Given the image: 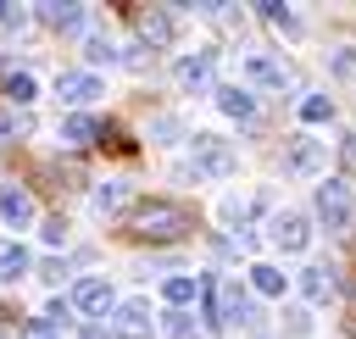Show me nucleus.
<instances>
[{"mask_svg":"<svg viewBox=\"0 0 356 339\" xmlns=\"http://www.w3.org/2000/svg\"><path fill=\"white\" fill-rule=\"evenodd\" d=\"M200 300H206V322L222 328V322H250V295L239 289V278L228 272H206L200 278Z\"/></svg>","mask_w":356,"mask_h":339,"instance_id":"nucleus-1","label":"nucleus"},{"mask_svg":"<svg viewBox=\"0 0 356 339\" xmlns=\"http://www.w3.org/2000/svg\"><path fill=\"white\" fill-rule=\"evenodd\" d=\"M195 222H189V211L178 206V200H145V206H134V217H128V233L134 239H178V233H189Z\"/></svg>","mask_w":356,"mask_h":339,"instance_id":"nucleus-2","label":"nucleus"},{"mask_svg":"<svg viewBox=\"0 0 356 339\" xmlns=\"http://www.w3.org/2000/svg\"><path fill=\"white\" fill-rule=\"evenodd\" d=\"M189 156H195V178L222 183V178L239 172V150H234L222 133H195V139H189Z\"/></svg>","mask_w":356,"mask_h":339,"instance_id":"nucleus-3","label":"nucleus"},{"mask_svg":"<svg viewBox=\"0 0 356 339\" xmlns=\"http://www.w3.org/2000/svg\"><path fill=\"white\" fill-rule=\"evenodd\" d=\"M317 217L328 233H350L356 228V189L350 178H323L317 183Z\"/></svg>","mask_w":356,"mask_h":339,"instance_id":"nucleus-4","label":"nucleus"},{"mask_svg":"<svg viewBox=\"0 0 356 339\" xmlns=\"http://www.w3.org/2000/svg\"><path fill=\"white\" fill-rule=\"evenodd\" d=\"M323 167H328V144L323 139H312V133H289L284 139V172L289 178H323Z\"/></svg>","mask_w":356,"mask_h":339,"instance_id":"nucleus-5","label":"nucleus"},{"mask_svg":"<svg viewBox=\"0 0 356 339\" xmlns=\"http://www.w3.org/2000/svg\"><path fill=\"white\" fill-rule=\"evenodd\" d=\"M267 239H273L284 256H300V250L312 245V222H306V211H278V217L267 222Z\"/></svg>","mask_w":356,"mask_h":339,"instance_id":"nucleus-6","label":"nucleus"},{"mask_svg":"<svg viewBox=\"0 0 356 339\" xmlns=\"http://www.w3.org/2000/svg\"><path fill=\"white\" fill-rule=\"evenodd\" d=\"M239 72H245V83H256V89H284V83H289V67H284L273 50H245Z\"/></svg>","mask_w":356,"mask_h":339,"instance_id":"nucleus-7","label":"nucleus"},{"mask_svg":"<svg viewBox=\"0 0 356 339\" xmlns=\"http://www.w3.org/2000/svg\"><path fill=\"white\" fill-rule=\"evenodd\" d=\"M211 67H217V56H211V50H195V56H178L172 78H178V89L206 94V89H211Z\"/></svg>","mask_w":356,"mask_h":339,"instance_id":"nucleus-8","label":"nucleus"},{"mask_svg":"<svg viewBox=\"0 0 356 339\" xmlns=\"http://www.w3.org/2000/svg\"><path fill=\"white\" fill-rule=\"evenodd\" d=\"M156 322H150V306L145 300H122L117 317H111V339H150Z\"/></svg>","mask_w":356,"mask_h":339,"instance_id":"nucleus-9","label":"nucleus"},{"mask_svg":"<svg viewBox=\"0 0 356 339\" xmlns=\"http://www.w3.org/2000/svg\"><path fill=\"white\" fill-rule=\"evenodd\" d=\"M139 39H145V44H156V50H167V44L178 39V17H172V11H161V6L139 11Z\"/></svg>","mask_w":356,"mask_h":339,"instance_id":"nucleus-10","label":"nucleus"},{"mask_svg":"<svg viewBox=\"0 0 356 339\" xmlns=\"http://www.w3.org/2000/svg\"><path fill=\"white\" fill-rule=\"evenodd\" d=\"M300 295H306L312 306L334 300V295H339V272H334V267H300Z\"/></svg>","mask_w":356,"mask_h":339,"instance_id":"nucleus-11","label":"nucleus"},{"mask_svg":"<svg viewBox=\"0 0 356 339\" xmlns=\"http://www.w3.org/2000/svg\"><path fill=\"white\" fill-rule=\"evenodd\" d=\"M72 306L89 311V317L111 311V283H106V278H78V283H72Z\"/></svg>","mask_w":356,"mask_h":339,"instance_id":"nucleus-12","label":"nucleus"},{"mask_svg":"<svg viewBox=\"0 0 356 339\" xmlns=\"http://www.w3.org/2000/svg\"><path fill=\"white\" fill-rule=\"evenodd\" d=\"M56 94H61L67 106H89V100L100 94V78H95V72H61V78H56Z\"/></svg>","mask_w":356,"mask_h":339,"instance_id":"nucleus-13","label":"nucleus"},{"mask_svg":"<svg viewBox=\"0 0 356 339\" xmlns=\"http://www.w3.org/2000/svg\"><path fill=\"white\" fill-rule=\"evenodd\" d=\"M217 106H222V117H234V122H256V94H250L245 83H222V89H217Z\"/></svg>","mask_w":356,"mask_h":339,"instance_id":"nucleus-14","label":"nucleus"},{"mask_svg":"<svg viewBox=\"0 0 356 339\" xmlns=\"http://www.w3.org/2000/svg\"><path fill=\"white\" fill-rule=\"evenodd\" d=\"M0 217H6L11 228H28V222H33V195L17 189V183H6V189H0Z\"/></svg>","mask_w":356,"mask_h":339,"instance_id":"nucleus-15","label":"nucleus"},{"mask_svg":"<svg viewBox=\"0 0 356 339\" xmlns=\"http://www.w3.org/2000/svg\"><path fill=\"white\" fill-rule=\"evenodd\" d=\"M39 22L67 33V28H78V22H83V6H72V0H44V6H39Z\"/></svg>","mask_w":356,"mask_h":339,"instance_id":"nucleus-16","label":"nucleus"},{"mask_svg":"<svg viewBox=\"0 0 356 339\" xmlns=\"http://www.w3.org/2000/svg\"><path fill=\"white\" fill-rule=\"evenodd\" d=\"M95 139H100V122H95V117L72 111V117L61 122V144H95Z\"/></svg>","mask_w":356,"mask_h":339,"instance_id":"nucleus-17","label":"nucleus"},{"mask_svg":"<svg viewBox=\"0 0 356 339\" xmlns=\"http://www.w3.org/2000/svg\"><path fill=\"white\" fill-rule=\"evenodd\" d=\"M284 283H289V278H284V272H278L273 261H256V267H250V289H256V295L278 300V295H284Z\"/></svg>","mask_w":356,"mask_h":339,"instance_id":"nucleus-18","label":"nucleus"},{"mask_svg":"<svg viewBox=\"0 0 356 339\" xmlns=\"http://www.w3.org/2000/svg\"><path fill=\"white\" fill-rule=\"evenodd\" d=\"M161 295H167V306H172V311H184V306L200 295V278H189V272H172V278L161 283Z\"/></svg>","mask_w":356,"mask_h":339,"instance_id":"nucleus-19","label":"nucleus"},{"mask_svg":"<svg viewBox=\"0 0 356 339\" xmlns=\"http://www.w3.org/2000/svg\"><path fill=\"white\" fill-rule=\"evenodd\" d=\"M22 272H28V250H22L17 239H11V245H0V283H17Z\"/></svg>","mask_w":356,"mask_h":339,"instance_id":"nucleus-20","label":"nucleus"},{"mask_svg":"<svg viewBox=\"0 0 356 339\" xmlns=\"http://www.w3.org/2000/svg\"><path fill=\"white\" fill-rule=\"evenodd\" d=\"M122 206H128V183H117V178L95 183V211H122Z\"/></svg>","mask_w":356,"mask_h":339,"instance_id":"nucleus-21","label":"nucleus"},{"mask_svg":"<svg viewBox=\"0 0 356 339\" xmlns=\"http://www.w3.org/2000/svg\"><path fill=\"white\" fill-rule=\"evenodd\" d=\"M250 211H256V200H245V195H222V206H217V217H222L228 228H245Z\"/></svg>","mask_w":356,"mask_h":339,"instance_id":"nucleus-22","label":"nucleus"},{"mask_svg":"<svg viewBox=\"0 0 356 339\" xmlns=\"http://www.w3.org/2000/svg\"><path fill=\"white\" fill-rule=\"evenodd\" d=\"M6 100H11V106H28V100H33V72L11 67V72H6Z\"/></svg>","mask_w":356,"mask_h":339,"instance_id":"nucleus-23","label":"nucleus"},{"mask_svg":"<svg viewBox=\"0 0 356 339\" xmlns=\"http://www.w3.org/2000/svg\"><path fill=\"white\" fill-rule=\"evenodd\" d=\"M328 117H334V100L328 94H306L300 100V122H328Z\"/></svg>","mask_w":356,"mask_h":339,"instance_id":"nucleus-24","label":"nucleus"},{"mask_svg":"<svg viewBox=\"0 0 356 339\" xmlns=\"http://www.w3.org/2000/svg\"><path fill=\"white\" fill-rule=\"evenodd\" d=\"M261 17H267L273 28H284V33H295V28H300V22H295V11H289V6H278V0H261Z\"/></svg>","mask_w":356,"mask_h":339,"instance_id":"nucleus-25","label":"nucleus"},{"mask_svg":"<svg viewBox=\"0 0 356 339\" xmlns=\"http://www.w3.org/2000/svg\"><path fill=\"white\" fill-rule=\"evenodd\" d=\"M83 56H89V61H117L111 33H89V39H83Z\"/></svg>","mask_w":356,"mask_h":339,"instance_id":"nucleus-26","label":"nucleus"},{"mask_svg":"<svg viewBox=\"0 0 356 339\" xmlns=\"http://www.w3.org/2000/svg\"><path fill=\"white\" fill-rule=\"evenodd\" d=\"M22 339H61V322H56V317H33V322L22 328Z\"/></svg>","mask_w":356,"mask_h":339,"instance_id":"nucleus-27","label":"nucleus"},{"mask_svg":"<svg viewBox=\"0 0 356 339\" xmlns=\"http://www.w3.org/2000/svg\"><path fill=\"white\" fill-rule=\"evenodd\" d=\"M334 78L356 83V50H350V44H345V50H334Z\"/></svg>","mask_w":356,"mask_h":339,"instance_id":"nucleus-28","label":"nucleus"},{"mask_svg":"<svg viewBox=\"0 0 356 339\" xmlns=\"http://www.w3.org/2000/svg\"><path fill=\"white\" fill-rule=\"evenodd\" d=\"M22 22H28V11L11 6V0H0V33H11V28H22Z\"/></svg>","mask_w":356,"mask_h":339,"instance_id":"nucleus-29","label":"nucleus"},{"mask_svg":"<svg viewBox=\"0 0 356 339\" xmlns=\"http://www.w3.org/2000/svg\"><path fill=\"white\" fill-rule=\"evenodd\" d=\"M167 333H172V339H195V322H189V311H172V317H167Z\"/></svg>","mask_w":356,"mask_h":339,"instance_id":"nucleus-30","label":"nucleus"},{"mask_svg":"<svg viewBox=\"0 0 356 339\" xmlns=\"http://www.w3.org/2000/svg\"><path fill=\"white\" fill-rule=\"evenodd\" d=\"M44 239H50V245H61V239H67V222H61V217H50V222H44Z\"/></svg>","mask_w":356,"mask_h":339,"instance_id":"nucleus-31","label":"nucleus"},{"mask_svg":"<svg viewBox=\"0 0 356 339\" xmlns=\"http://www.w3.org/2000/svg\"><path fill=\"white\" fill-rule=\"evenodd\" d=\"M78 339H111V333H106V328H100V322H89V328H83V333H78Z\"/></svg>","mask_w":356,"mask_h":339,"instance_id":"nucleus-32","label":"nucleus"},{"mask_svg":"<svg viewBox=\"0 0 356 339\" xmlns=\"http://www.w3.org/2000/svg\"><path fill=\"white\" fill-rule=\"evenodd\" d=\"M11 128H22V117H0V139H6Z\"/></svg>","mask_w":356,"mask_h":339,"instance_id":"nucleus-33","label":"nucleus"},{"mask_svg":"<svg viewBox=\"0 0 356 339\" xmlns=\"http://www.w3.org/2000/svg\"><path fill=\"white\" fill-rule=\"evenodd\" d=\"M0 339H6V333H0Z\"/></svg>","mask_w":356,"mask_h":339,"instance_id":"nucleus-34","label":"nucleus"}]
</instances>
